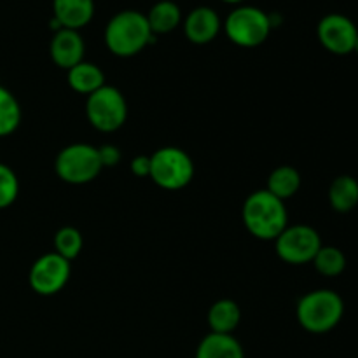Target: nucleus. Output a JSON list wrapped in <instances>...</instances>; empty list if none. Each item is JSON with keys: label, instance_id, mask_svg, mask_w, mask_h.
Segmentation results:
<instances>
[{"label": "nucleus", "instance_id": "12", "mask_svg": "<svg viewBox=\"0 0 358 358\" xmlns=\"http://www.w3.org/2000/svg\"><path fill=\"white\" fill-rule=\"evenodd\" d=\"M184 31L185 37L194 44H208L220 31L219 14L206 6L196 7L185 17Z\"/></svg>", "mask_w": 358, "mask_h": 358}, {"label": "nucleus", "instance_id": "18", "mask_svg": "<svg viewBox=\"0 0 358 358\" xmlns=\"http://www.w3.org/2000/svg\"><path fill=\"white\" fill-rule=\"evenodd\" d=\"M329 201L336 212H352L358 205V182L350 175L338 177L329 189Z\"/></svg>", "mask_w": 358, "mask_h": 358}, {"label": "nucleus", "instance_id": "10", "mask_svg": "<svg viewBox=\"0 0 358 358\" xmlns=\"http://www.w3.org/2000/svg\"><path fill=\"white\" fill-rule=\"evenodd\" d=\"M318 38L327 51L348 55L355 51L358 30L350 17L343 14H327L318 23Z\"/></svg>", "mask_w": 358, "mask_h": 358}, {"label": "nucleus", "instance_id": "17", "mask_svg": "<svg viewBox=\"0 0 358 358\" xmlns=\"http://www.w3.org/2000/svg\"><path fill=\"white\" fill-rule=\"evenodd\" d=\"M241 320V311L238 304L231 299H220L210 308L208 324L215 334H231Z\"/></svg>", "mask_w": 358, "mask_h": 358}, {"label": "nucleus", "instance_id": "16", "mask_svg": "<svg viewBox=\"0 0 358 358\" xmlns=\"http://www.w3.org/2000/svg\"><path fill=\"white\" fill-rule=\"evenodd\" d=\"M145 16L147 21H149L152 35L170 34V31H173L178 27L182 20L180 7L175 2H171V0H161V2L154 3L152 9Z\"/></svg>", "mask_w": 358, "mask_h": 358}, {"label": "nucleus", "instance_id": "5", "mask_svg": "<svg viewBox=\"0 0 358 358\" xmlns=\"http://www.w3.org/2000/svg\"><path fill=\"white\" fill-rule=\"evenodd\" d=\"M150 178L159 187L177 191L194 177V164L187 152L177 147H163L150 156Z\"/></svg>", "mask_w": 358, "mask_h": 358}, {"label": "nucleus", "instance_id": "3", "mask_svg": "<svg viewBox=\"0 0 358 358\" xmlns=\"http://www.w3.org/2000/svg\"><path fill=\"white\" fill-rule=\"evenodd\" d=\"M345 304L334 290H313L297 304V320L301 327L313 334H325L341 322Z\"/></svg>", "mask_w": 358, "mask_h": 358}, {"label": "nucleus", "instance_id": "25", "mask_svg": "<svg viewBox=\"0 0 358 358\" xmlns=\"http://www.w3.org/2000/svg\"><path fill=\"white\" fill-rule=\"evenodd\" d=\"M131 171L136 177H149L150 175V157L138 156L131 161Z\"/></svg>", "mask_w": 358, "mask_h": 358}, {"label": "nucleus", "instance_id": "6", "mask_svg": "<svg viewBox=\"0 0 358 358\" xmlns=\"http://www.w3.org/2000/svg\"><path fill=\"white\" fill-rule=\"evenodd\" d=\"M55 168L63 182L80 185L94 180L103 166L98 149L87 143H72L58 154Z\"/></svg>", "mask_w": 358, "mask_h": 358}, {"label": "nucleus", "instance_id": "22", "mask_svg": "<svg viewBox=\"0 0 358 358\" xmlns=\"http://www.w3.org/2000/svg\"><path fill=\"white\" fill-rule=\"evenodd\" d=\"M56 254L66 261H72L83 250V234L76 227H62L55 236Z\"/></svg>", "mask_w": 358, "mask_h": 358}, {"label": "nucleus", "instance_id": "15", "mask_svg": "<svg viewBox=\"0 0 358 358\" xmlns=\"http://www.w3.org/2000/svg\"><path fill=\"white\" fill-rule=\"evenodd\" d=\"M69 84L73 91L90 96L91 93L105 86V77L100 66L93 65V63L80 62L79 65L72 66L69 70Z\"/></svg>", "mask_w": 358, "mask_h": 358}, {"label": "nucleus", "instance_id": "14", "mask_svg": "<svg viewBox=\"0 0 358 358\" xmlns=\"http://www.w3.org/2000/svg\"><path fill=\"white\" fill-rule=\"evenodd\" d=\"M196 358H245L243 348L231 334H208L201 339Z\"/></svg>", "mask_w": 358, "mask_h": 358}, {"label": "nucleus", "instance_id": "2", "mask_svg": "<svg viewBox=\"0 0 358 358\" xmlns=\"http://www.w3.org/2000/svg\"><path fill=\"white\" fill-rule=\"evenodd\" d=\"M152 41L149 21L138 10H121L115 14L105 28V44L115 56L136 55Z\"/></svg>", "mask_w": 358, "mask_h": 358}, {"label": "nucleus", "instance_id": "13", "mask_svg": "<svg viewBox=\"0 0 358 358\" xmlns=\"http://www.w3.org/2000/svg\"><path fill=\"white\" fill-rule=\"evenodd\" d=\"M52 20L62 28L79 30L94 16V0H52Z\"/></svg>", "mask_w": 358, "mask_h": 358}, {"label": "nucleus", "instance_id": "11", "mask_svg": "<svg viewBox=\"0 0 358 358\" xmlns=\"http://www.w3.org/2000/svg\"><path fill=\"white\" fill-rule=\"evenodd\" d=\"M49 52H51V58L56 65L65 70H70L72 66L79 65L83 62L84 41L77 30L62 28L52 37Z\"/></svg>", "mask_w": 358, "mask_h": 358}, {"label": "nucleus", "instance_id": "8", "mask_svg": "<svg viewBox=\"0 0 358 358\" xmlns=\"http://www.w3.org/2000/svg\"><path fill=\"white\" fill-rule=\"evenodd\" d=\"M320 248V234L310 226L285 227L283 233L276 238V254L289 264L313 262Z\"/></svg>", "mask_w": 358, "mask_h": 358}, {"label": "nucleus", "instance_id": "21", "mask_svg": "<svg viewBox=\"0 0 358 358\" xmlns=\"http://www.w3.org/2000/svg\"><path fill=\"white\" fill-rule=\"evenodd\" d=\"M313 264L317 271L324 276H338L345 271L346 257L339 248L322 247L315 255Z\"/></svg>", "mask_w": 358, "mask_h": 358}, {"label": "nucleus", "instance_id": "24", "mask_svg": "<svg viewBox=\"0 0 358 358\" xmlns=\"http://www.w3.org/2000/svg\"><path fill=\"white\" fill-rule=\"evenodd\" d=\"M98 154H100L101 166H115V164L121 161V152L115 145H103L98 149Z\"/></svg>", "mask_w": 358, "mask_h": 358}, {"label": "nucleus", "instance_id": "7", "mask_svg": "<svg viewBox=\"0 0 358 358\" xmlns=\"http://www.w3.org/2000/svg\"><path fill=\"white\" fill-rule=\"evenodd\" d=\"M86 114L93 128L110 133L124 124L128 117V105L121 91L112 86H101L87 96Z\"/></svg>", "mask_w": 358, "mask_h": 358}, {"label": "nucleus", "instance_id": "9", "mask_svg": "<svg viewBox=\"0 0 358 358\" xmlns=\"http://www.w3.org/2000/svg\"><path fill=\"white\" fill-rule=\"evenodd\" d=\"M70 278V261L56 252L45 254L34 262L30 269V287L41 296H52L66 285Z\"/></svg>", "mask_w": 358, "mask_h": 358}, {"label": "nucleus", "instance_id": "4", "mask_svg": "<svg viewBox=\"0 0 358 358\" xmlns=\"http://www.w3.org/2000/svg\"><path fill=\"white\" fill-rule=\"evenodd\" d=\"M224 30L231 42L241 48H257L271 31V17L254 6H240L226 17Z\"/></svg>", "mask_w": 358, "mask_h": 358}, {"label": "nucleus", "instance_id": "1", "mask_svg": "<svg viewBox=\"0 0 358 358\" xmlns=\"http://www.w3.org/2000/svg\"><path fill=\"white\" fill-rule=\"evenodd\" d=\"M243 222L259 240H276L287 227L285 203L268 189L255 191L243 205Z\"/></svg>", "mask_w": 358, "mask_h": 358}, {"label": "nucleus", "instance_id": "20", "mask_svg": "<svg viewBox=\"0 0 358 358\" xmlns=\"http://www.w3.org/2000/svg\"><path fill=\"white\" fill-rule=\"evenodd\" d=\"M21 122V107L16 96L0 86V136H7L17 129Z\"/></svg>", "mask_w": 358, "mask_h": 358}, {"label": "nucleus", "instance_id": "26", "mask_svg": "<svg viewBox=\"0 0 358 358\" xmlns=\"http://www.w3.org/2000/svg\"><path fill=\"white\" fill-rule=\"evenodd\" d=\"M222 2H226V3H240V2H243V0H222Z\"/></svg>", "mask_w": 358, "mask_h": 358}, {"label": "nucleus", "instance_id": "23", "mask_svg": "<svg viewBox=\"0 0 358 358\" xmlns=\"http://www.w3.org/2000/svg\"><path fill=\"white\" fill-rule=\"evenodd\" d=\"M20 192V182L16 173L7 164L0 163V210L13 205Z\"/></svg>", "mask_w": 358, "mask_h": 358}, {"label": "nucleus", "instance_id": "27", "mask_svg": "<svg viewBox=\"0 0 358 358\" xmlns=\"http://www.w3.org/2000/svg\"><path fill=\"white\" fill-rule=\"evenodd\" d=\"M355 51L358 52V38H357V44H355Z\"/></svg>", "mask_w": 358, "mask_h": 358}, {"label": "nucleus", "instance_id": "19", "mask_svg": "<svg viewBox=\"0 0 358 358\" xmlns=\"http://www.w3.org/2000/svg\"><path fill=\"white\" fill-rule=\"evenodd\" d=\"M301 187V175L296 168L292 166H280L273 170L268 180V191L278 199L292 198Z\"/></svg>", "mask_w": 358, "mask_h": 358}]
</instances>
